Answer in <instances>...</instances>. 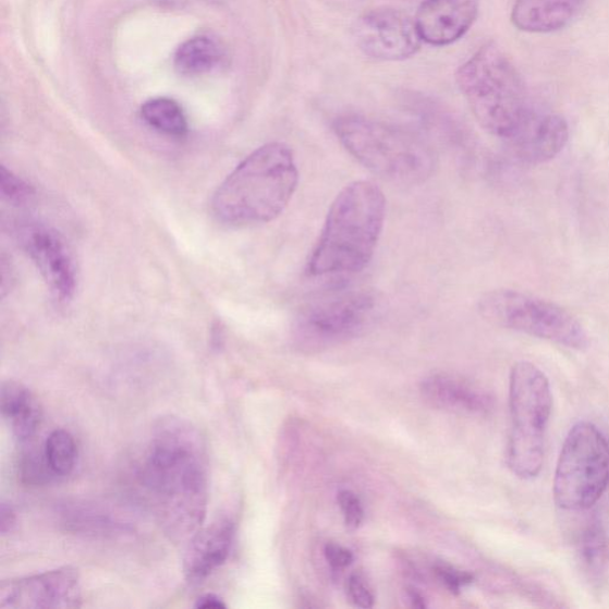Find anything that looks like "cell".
Masks as SVG:
<instances>
[{
	"mask_svg": "<svg viewBox=\"0 0 609 609\" xmlns=\"http://www.w3.org/2000/svg\"><path fill=\"white\" fill-rule=\"evenodd\" d=\"M137 477L166 535L180 541L198 533L209 500V461L196 426L173 416L155 423Z\"/></svg>",
	"mask_w": 609,
	"mask_h": 609,
	"instance_id": "obj_1",
	"label": "cell"
},
{
	"mask_svg": "<svg viewBox=\"0 0 609 609\" xmlns=\"http://www.w3.org/2000/svg\"><path fill=\"white\" fill-rule=\"evenodd\" d=\"M386 198L373 181L345 186L333 200L307 263L310 277L358 273L370 263L381 236Z\"/></svg>",
	"mask_w": 609,
	"mask_h": 609,
	"instance_id": "obj_2",
	"label": "cell"
},
{
	"mask_svg": "<svg viewBox=\"0 0 609 609\" xmlns=\"http://www.w3.org/2000/svg\"><path fill=\"white\" fill-rule=\"evenodd\" d=\"M300 181L292 149L280 142L245 158L215 193L216 217L231 226L271 222L291 202Z\"/></svg>",
	"mask_w": 609,
	"mask_h": 609,
	"instance_id": "obj_3",
	"label": "cell"
},
{
	"mask_svg": "<svg viewBox=\"0 0 609 609\" xmlns=\"http://www.w3.org/2000/svg\"><path fill=\"white\" fill-rule=\"evenodd\" d=\"M461 93L486 132L509 141L531 109L520 71L496 44H487L460 68Z\"/></svg>",
	"mask_w": 609,
	"mask_h": 609,
	"instance_id": "obj_4",
	"label": "cell"
},
{
	"mask_svg": "<svg viewBox=\"0 0 609 609\" xmlns=\"http://www.w3.org/2000/svg\"><path fill=\"white\" fill-rule=\"evenodd\" d=\"M333 127L346 151L375 175L417 185L434 173L436 155L430 146L401 129L356 114L340 117Z\"/></svg>",
	"mask_w": 609,
	"mask_h": 609,
	"instance_id": "obj_5",
	"label": "cell"
},
{
	"mask_svg": "<svg viewBox=\"0 0 609 609\" xmlns=\"http://www.w3.org/2000/svg\"><path fill=\"white\" fill-rule=\"evenodd\" d=\"M551 411L552 394L547 375L534 363H515L510 377L512 427L508 464L517 477L528 479L540 473Z\"/></svg>",
	"mask_w": 609,
	"mask_h": 609,
	"instance_id": "obj_6",
	"label": "cell"
},
{
	"mask_svg": "<svg viewBox=\"0 0 609 609\" xmlns=\"http://www.w3.org/2000/svg\"><path fill=\"white\" fill-rule=\"evenodd\" d=\"M609 485V442L589 422L570 429L557 461L553 498L564 511L580 512L594 507Z\"/></svg>",
	"mask_w": 609,
	"mask_h": 609,
	"instance_id": "obj_7",
	"label": "cell"
},
{
	"mask_svg": "<svg viewBox=\"0 0 609 609\" xmlns=\"http://www.w3.org/2000/svg\"><path fill=\"white\" fill-rule=\"evenodd\" d=\"M478 314L495 326L520 331L570 349L589 344L587 331L565 308L541 297L514 290L485 294Z\"/></svg>",
	"mask_w": 609,
	"mask_h": 609,
	"instance_id": "obj_8",
	"label": "cell"
},
{
	"mask_svg": "<svg viewBox=\"0 0 609 609\" xmlns=\"http://www.w3.org/2000/svg\"><path fill=\"white\" fill-rule=\"evenodd\" d=\"M375 314L377 302L367 292H349L308 305L295 319V344L306 353L340 345L365 331Z\"/></svg>",
	"mask_w": 609,
	"mask_h": 609,
	"instance_id": "obj_9",
	"label": "cell"
},
{
	"mask_svg": "<svg viewBox=\"0 0 609 609\" xmlns=\"http://www.w3.org/2000/svg\"><path fill=\"white\" fill-rule=\"evenodd\" d=\"M82 604V580L71 567L5 580L0 585L2 609H75Z\"/></svg>",
	"mask_w": 609,
	"mask_h": 609,
	"instance_id": "obj_10",
	"label": "cell"
},
{
	"mask_svg": "<svg viewBox=\"0 0 609 609\" xmlns=\"http://www.w3.org/2000/svg\"><path fill=\"white\" fill-rule=\"evenodd\" d=\"M357 46L367 57L381 61H401L417 54L422 37L416 22L397 9H377L358 19Z\"/></svg>",
	"mask_w": 609,
	"mask_h": 609,
	"instance_id": "obj_11",
	"label": "cell"
},
{
	"mask_svg": "<svg viewBox=\"0 0 609 609\" xmlns=\"http://www.w3.org/2000/svg\"><path fill=\"white\" fill-rule=\"evenodd\" d=\"M23 245L51 293L60 303L72 301L76 268L69 245L56 230L33 226L23 232Z\"/></svg>",
	"mask_w": 609,
	"mask_h": 609,
	"instance_id": "obj_12",
	"label": "cell"
},
{
	"mask_svg": "<svg viewBox=\"0 0 609 609\" xmlns=\"http://www.w3.org/2000/svg\"><path fill=\"white\" fill-rule=\"evenodd\" d=\"M477 15L478 0H424L414 22L424 42L442 47L468 33Z\"/></svg>",
	"mask_w": 609,
	"mask_h": 609,
	"instance_id": "obj_13",
	"label": "cell"
},
{
	"mask_svg": "<svg viewBox=\"0 0 609 609\" xmlns=\"http://www.w3.org/2000/svg\"><path fill=\"white\" fill-rule=\"evenodd\" d=\"M568 141L569 126L562 115L531 110L509 144L517 158L527 163L539 165L560 155Z\"/></svg>",
	"mask_w": 609,
	"mask_h": 609,
	"instance_id": "obj_14",
	"label": "cell"
},
{
	"mask_svg": "<svg viewBox=\"0 0 609 609\" xmlns=\"http://www.w3.org/2000/svg\"><path fill=\"white\" fill-rule=\"evenodd\" d=\"M235 533V523L218 520L194 534L184 556V572L190 583L198 585L227 562Z\"/></svg>",
	"mask_w": 609,
	"mask_h": 609,
	"instance_id": "obj_15",
	"label": "cell"
},
{
	"mask_svg": "<svg viewBox=\"0 0 609 609\" xmlns=\"http://www.w3.org/2000/svg\"><path fill=\"white\" fill-rule=\"evenodd\" d=\"M421 393L426 404L449 412L485 414L494 407V399L482 387L451 374L426 378Z\"/></svg>",
	"mask_w": 609,
	"mask_h": 609,
	"instance_id": "obj_16",
	"label": "cell"
},
{
	"mask_svg": "<svg viewBox=\"0 0 609 609\" xmlns=\"http://www.w3.org/2000/svg\"><path fill=\"white\" fill-rule=\"evenodd\" d=\"M587 0H515L511 21L517 31L549 34L568 27Z\"/></svg>",
	"mask_w": 609,
	"mask_h": 609,
	"instance_id": "obj_17",
	"label": "cell"
},
{
	"mask_svg": "<svg viewBox=\"0 0 609 609\" xmlns=\"http://www.w3.org/2000/svg\"><path fill=\"white\" fill-rule=\"evenodd\" d=\"M0 411L22 443L35 438L42 423L40 401L23 383L8 380L0 390Z\"/></svg>",
	"mask_w": 609,
	"mask_h": 609,
	"instance_id": "obj_18",
	"label": "cell"
},
{
	"mask_svg": "<svg viewBox=\"0 0 609 609\" xmlns=\"http://www.w3.org/2000/svg\"><path fill=\"white\" fill-rule=\"evenodd\" d=\"M220 57V48L212 38L199 36L180 46L174 63L181 74L199 75L214 70Z\"/></svg>",
	"mask_w": 609,
	"mask_h": 609,
	"instance_id": "obj_19",
	"label": "cell"
},
{
	"mask_svg": "<svg viewBox=\"0 0 609 609\" xmlns=\"http://www.w3.org/2000/svg\"><path fill=\"white\" fill-rule=\"evenodd\" d=\"M142 119L155 131L173 137L187 134L186 115L179 103L170 98H155L141 108Z\"/></svg>",
	"mask_w": 609,
	"mask_h": 609,
	"instance_id": "obj_20",
	"label": "cell"
},
{
	"mask_svg": "<svg viewBox=\"0 0 609 609\" xmlns=\"http://www.w3.org/2000/svg\"><path fill=\"white\" fill-rule=\"evenodd\" d=\"M45 455L56 477H66L75 468L77 448L74 437L66 430L51 433L45 443Z\"/></svg>",
	"mask_w": 609,
	"mask_h": 609,
	"instance_id": "obj_21",
	"label": "cell"
},
{
	"mask_svg": "<svg viewBox=\"0 0 609 609\" xmlns=\"http://www.w3.org/2000/svg\"><path fill=\"white\" fill-rule=\"evenodd\" d=\"M578 549L582 561L588 568L599 570L604 567L608 556V539L598 522L589 523L582 531Z\"/></svg>",
	"mask_w": 609,
	"mask_h": 609,
	"instance_id": "obj_22",
	"label": "cell"
},
{
	"mask_svg": "<svg viewBox=\"0 0 609 609\" xmlns=\"http://www.w3.org/2000/svg\"><path fill=\"white\" fill-rule=\"evenodd\" d=\"M29 447L21 453L20 472L25 483L31 485H42L56 478L51 473L45 455V448H36L33 439L28 440Z\"/></svg>",
	"mask_w": 609,
	"mask_h": 609,
	"instance_id": "obj_23",
	"label": "cell"
},
{
	"mask_svg": "<svg viewBox=\"0 0 609 609\" xmlns=\"http://www.w3.org/2000/svg\"><path fill=\"white\" fill-rule=\"evenodd\" d=\"M0 188H2L3 198L16 205L28 203L35 194L32 185L9 171L5 166L0 167Z\"/></svg>",
	"mask_w": 609,
	"mask_h": 609,
	"instance_id": "obj_24",
	"label": "cell"
},
{
	"mask_svg": "<svg viewBox=\"0 0 609 609\" xmlns=\"http://www.w3.org/2000/svg\"><path fill=\"white\" fill-rule=\"evenodd\" d=\"M337 501H339L346 527L358 528L365 517V511H363L358 497L352 490H341Z\"/></svg>",
	"mask_w": 609,
	"mask_h": 609,
	"instance_id": "obj_25",
	"label": "cell"
},
{
	"mask_svg": "<svg viewBox=\"0 0 609 609\" xmlns=\"http://www.w3.org/2000/svg\"><path fill=\"white\" fill-rule=\"evenodd\" d=\"M349 599L360 608H372L375 602L374 594L368 583L360 574H353L346 583Z\"/></svg>",
	"mask_w": 609,
	"mask_h": 609,
	"instance_id": "obj_26",
	"label": "cell"
},
{
	"mask_svg": "<svg viewBox=\"0 0 609 609\" xmlns=\"http://www.w3.org/2000/svg\"><path fill=\"white\" fill-rule=\"evenodd\" d=\"M435 573L452 593H459L463 586L470 585V583L473 582V575L461 572V570L447 564H437L435 567Z\"/></svg>",
	"mask_w": 609,
	"mask_h": 609,
	"instance_id": "obj_27",
	"label": "cell"
},
{
	"mask_svg": "<svg viewBox=\"0 0 609 609\" xmlns=\"http://www.w3.org/2000/svg\"><path fill=\"white\" fill-rule=\"evenodd\" d=\"M324 555L328 563L334 569H344L353 563V552L339 546V544L328 543Z\"/></svg>",
	"mask_w": 609,
	"mask_h": 609,
	"instance_id": "obj_28",
	"label": "cell"
},
{
	"mask_svg": "<svg viewBox=\"0 0 609 609\" xmlns=\"http://www.w3.org/2000/svg\"><path fill=\"white\" fill-rule=\"evenodd\" d=\"M16 523L17 517L14 509L9 507L8 503H2V509H0V533H2V536L10 535Z\"/></svg>",
	"mask_w": 609,
	"mask_h": 609,
	"instance_id": "obj_29",
	"label": "cell"
},
{
	"mask_svg": "<svg viewBox=\"0 0 609 609\" xmlns=\"http://www.w3.org/2000/svg\"><path fill=\"white\" fill-rule=\"evenodd\" d=\"M196 608L198 609H209V608H227V605L224 604V601L222 599L219 598V596L215 595V594H205L203 596H200V598L197 600L196 604Z\"/></svg>",
	"mask_w": 609,
	"mask_h": 609,
	"instance_id": "obj_30",
	"label": "cell"
},
{
	"mask_svg": "<svg viewBox=\"0 0 609 609\" xmlns=\"http://www.w3.org/2000/svg\"><path fill=\"white\" fill-rule=\"evenodd\" d=\"M410 598H411V601H412L414 607L425 608L424 599L422 598V596L418 593L412 590L410 593Z\"/></svg>",
	"mask_w": 609,
	"mask_h": 609,
	"instance_id": "obj_31",
	"label": "cell"
}]
</instances>
